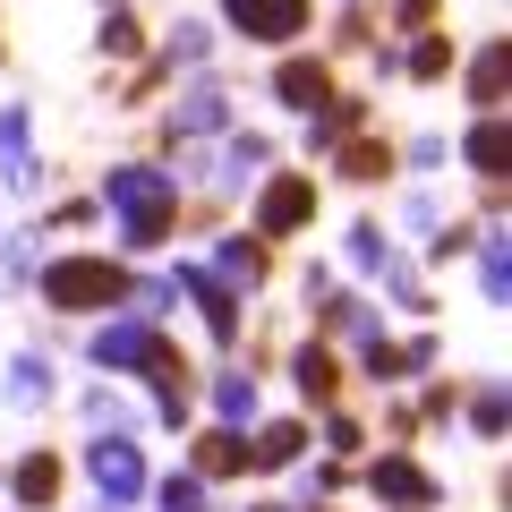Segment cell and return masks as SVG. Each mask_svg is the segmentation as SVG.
Masks as SVG:
<instances>
[{"label": "cell", "mask_w": 512, "mask_h": 512, "mask_svg": "<svg viewBox=\"0 0 512 512\" xmlns=\"http://www.w3.org/2000/svg\"><path fill=\"white\" fill-rule=\"evenodd\" d=\"M265 171H274V137H265V128H222V154H197L188 180H205L214 197H239V188L265 180Z\"/></svg>", "instance_id": "cell-3"}, {"label": "cell", "mask_w": 512, "mask_h": 512, "mask_svg": "<svg viewBox=\"0 0 512 512\" xmlns=\"http://www.w3.org/2000/svg\"><path fill=\"white\" fill-rule=\"evenodd\" d=\"M197 402H214V427H256V376L222 367L214 384H197Z\"/></svg>", "instance_id": "cell-24"}, {"label": "cell", "mask_w": 512, "mask_h": 512, "mask_svg": "<svg viewBox=\"0 0 512 512\" xmlns=\"http://www.w3.org/2000/svg\"><path fill=\"white\" fill-rule=\"evenodd\" d=\"M94 52L120 69V60H146V26H137V9H120V0H103V26H94Z\"/></svg>", "instance_id": "cell-27"}, {"label": "cell", "mask_w": 512, "mask_h": 512, "mask_svg": "<svg viewBox=\"0 0 512 512\" xmlns=\"http://www.w3.org/2000/svg\"><path fill=\"white\" fill-rule=\"evenodd\" d=\"M461 77H470V103H478V111H504V86H512V43H478Z\"/></svg>", "instance_id": "cell-26"}, {"label": "cell", "mask_w": 512, "mask_h": 512, "mask_svg": "<svg viewBox=\"0 0 512 512\" xmlns=\"http://www.w3.org/2000/svg\"><path fill=\"white\" fill-rule=\"evenodd\" d=\"M402 359H410V376H427V367H436V333H419V342H402Z\"/></svg>", "instance_id": "cell-45"}, {"label": "cell", "mask_w": 512, "mask_h": 512, "mask_svg": "<svg viewBox=\"0 0 512 512\" xmlns=\"http://www.w3.org/2000/svg\"><path fill=\"white\" fill-rule=\"evenodd\" d=\"M171 291H180L188 308H197V325L214 333L222 350H231L239 333H248V299H239L231 282H214V274H205V265H188V256H180V274H171Z\"/></svg>", "instance_id": "cell-8"}, {"label": "cell", "mask_w": 512, "mask_h": 512, "mask_svg": "<svg viewBox=\"0 0 512 512\" xmlns=\"http://www.w3.org/2000/svg\"><path fill=\"white\" fill-rule=\"evenodd\" d=\"M308 461V419H256L248 427V470L274 478V470H299Z\"/></svg>", "instance_id": "cell-18"}, {"label": "cell", "mask_w": 512, "mask_h": 512, "mask_svg": "<svg viewBox=\"0 0 512 512\" xmlns=\"http://www.w3.org/2000/svg\"><path fill=\"white\" fill-rule=\"evenodd\" d=\"M350 265H359V274H384V265H393V239H384V222H350Z\"/></svg>", "instance_id": "cell-31"}, {"label": "cell", "mask_w": 512, "mask_h": 512, "mask_svg": "<svg viewBox=\"0 0 512 512\" xmlns=\"http://www.w3.org/2000/svg\"><path fill=\"white\" fill-rule=\"evenodd\" d=\"M137 376L154 384V419H163V427H180V436H188V419H197V384H205L197 367H188V350H180V342L163 333V342H154V359L137 367Z\"/></svg>", "instance_id": "cell-7"}, {"label": "cell", "mask_w": 512, "mask_h": 512, "mask_svg": "<svg viewBox=\"0 0 512 512\" xmlns=\"http://www.w3.org/2000/svg\"><path fill=\"white\" fill-rule=\"evenodd\" d=\"M393 69H402V77H419V86H444V77L461 69V43H453V35H436V26H427V35H410L402 52H393Z\"/></svg>", "instance_id": "cell-23"}, {"label": "cell", "mask_w": 512, "mask_h": 512, "mask_svg": "<svg viewBox=\"0 0 512 512\" xmlns=\"http://www.w3.org/2000/svg\"><path fill=\"white\" fill-rule=\"evenodd\" d=\"M103 205H111V222H120V248L111 256H154L171 231H180V214H188L180 180H171L163 163H120L103 180Z\"/></svg>", "instance_id": "cell-1"}, {"label": "cell", "mask_w": 512, "mask_h": 512, "mask_svg": "<svg viewBox=\"0 0 512 512\" xmlns=\"http://www.w3.org/2000/svg\"><path fill=\"white\" fill-rule=\"evenodd\" d=\"M35 282H43V308H52V316H111L128 299V282H137V265L86 248V256H52Z\"/></svg>", "instance_id": "cell-2"}, {"label": "cell", "mask_w": 512, "mask_h": 512, "mask_svg": "<svg viewBox=\"0 0 512 512\" xmlns=\"http://www.w3.org/2000/svg\"><path fill=\"white\" fill-rule=\"evenodd\" d=\"M0 487H9V470H0Z\"/></svg>", "instance_id": "cell-49"}, {"label": "cell", "mask_w": 512, "mask_h": 512, "mask_svg": "<svg viewBox=\"0 0 512 512\" xmlns=\"http://www.w3.org/2000/svg\"><path fill=\"white\" fill-rule=\"evenodd\" d=\"M367 43H376V18H367V9H350V18L333 26V52H325V60H342V52H367Z\"/></svg>", "instance_id": "cell-36"}, {"label": "cell", "mask_w": 512, "mask_h": 512, "mask_svg": "<svg viewBox=\"0 0 512 512\" xmlns=\"http://www.w3.org/2000/svg\"><path fill=\"white\" fill-rule=\"evenodd\" d=\"M393 171H402V146H393V137H342V146H333V180L342 188H384L393 180Z\"/></svg>", "instance_id": "cell-17"}, {"label": "cell", "mask_w": 512, "mask_h": 512, "mask_svg": "<svg viewBox=\"0 0 512 512\" xmlns=\"http://www.w3.org/2000/svg\"><path fill=\"white\" fill-rule=\"evenodd\" d=\"M171 299H180L171 282H128V316H146V325H163V316H171Z\"/></svg>", "instance_id": "cell-35"}, {"label": "cell", "mask_w": 512, "mask_h": 512, "mask_svg": "<svg viewBox=\"0 0 512 512\" xmlns=\"http://www.w3.org/2000/svg\"><path fill=\"white\" fill-rule=\"evenodd\" d=\"M470 427L487 444H504V384H470Z\"/></svg>", "instance_id": "cell-33"}, {"label": "cell", "mask_w": 512, "mask_h": 512, "mask_svg": "<svg viewBox=\"0 0 512 512\" xmlns=\"http://www.w3.org/2000/svg\"><path fill=\"white\" fill-rule=\"evenodd\" d=\"M470 248H478V231H470V222H436V248H427V256H436V265H461Z\"/></svg>", "instance_id": "cell-37"}, {"label": "cell", "mask_w": 512, "mask_h": 512, "mask_svg": "<svg viewBox=\"0 0 512 512\" xmlns=\"http://www.w3.org/2000/svg\"><path fill=\"white\" fill-rule=\"evenodd\" d=\"M154 512H214V495H205V478L197 470H171V478H154Z\"/></svg>", "instance_id": "cell-29"}, {"label": "cell", "mask_w": 512, "mask_h": 512, "mask_svg": "<svg viewBox=\"0 0 512 512\" xmlns=\"http://www.w3.org/2000/svg\"><path fill=\"white\" fill-rule=\"evenodd\" d=\"M291 384H299V402H308V410H333V402H342V384H350V367H342V350H333L325 333H308V342L291 350Z\"/></svg>", "instance_id": "cell-12"}, {"label": "cell", "mask_w": 512, "mask_h": 512, "mask_svg": "<svg viewBox=\"0 0 512 512\" xmlns=\"http://www.w3.org/2000/svg\"><path fill=\"white\" fill-rule=\"evenodd\" d=\"M308 512H333V504H308Z\"/></svg>", "instance_id": "cell-48"}, {"label": "cell", "mask_w": 512, "mask_h": 512, "mask_svg": "<svg viewBox=\"0 0 512 512\" xmlns=\"http://www.w3.org/2000/svg\"><path fill=\"white\" fill-rule=\"evenodd\" d=\"M0 171H9V188H18V197H35V188H43V163H35V111H26V103L0 111Z\"/></svg>", "instance_id": "cell-19"}, {"label": "cell", "mask_w": 512, "mask_h": 512, "mask_svg": "<svg viewBox=\"0 0 512 512\" xmlns=\"http://www.w3.org/2000/svg\"><path fill=\"white\" fill-rule=\"evenodd\" d=\"M205 52H214V26H205V18H180V26H171V35H163V52H154V69H205Z\"/></svg>", "instance_id": "cell-28"}, {"label": "cell", "mask_w": 512, "mask_h": 512, "mask_svg": "<svg viewBox=\"0 0 512 512\" xmlns=\"http://www.w3.org/2000/svg\"><path fill=\"white\" fill-rule=\"evenodd\" d=\"M384 512H402V504H384Z\"/></svg>", "instance_id": "cell-50"}, {"label": "cell", "mask_w": 512, "mask_h": 512, "mask_svg": "<svg viewBox=\"0 0 512 512\" xmlns=\"http://www.w3.org/2000/svg\"><path fill=\"white\" fill-rule=\"evenodd\" d=\"M0 69H9V35H0Z\"/></svg>", "instance_id": "cell-47"}, {"label": "cell", "mask_w": 512, "mask_h": 512, "mask_svg": "<svg viewBox=\"0 0 512 512\" xmlns=\"http://www.w3.org/2000/svg\"><path fill=\"white\" fill-rule=\"evenodd\" d=\"M461 410V384H427V402H419V427H444Z\"/></svg>", "instance_id": "cell-41"}, {"label": "cell", "mask_w": 512, "mask_h": 512, "mask_svg": "<svg viewBox=\"0 0 512 512\" xmlns=\"http://www.w3.org/2000/svg\"><path fill=\"white\" fill-rule=\"evenodd\" d=\"M436 9H444V0H393V35H427V26H436Z\"/></svg>", "instance_id": "cell-38"}, {"label": "cell", "mask_w": 512, "mask_h": 512, "mask_svg": "<svg viewBox=\"0 0 512 512\" xmlns=\"http://www.w3.org/2000/svg\"><path fill=\"white\" fill-rule=\"evenodd\" d=\"M308 222H316V180L308 171H265V180H256V222H248L256 239L282 248V239H299Z\"/></svg>", "instance_id": "cell-4"}, {"label": "cell", "mask_w": 512, "mask_h": 512, "mask_svg": "<svg viewBox=\"0 0 512 512\" xmlns=\"http://www.w3.org/2000/svg\"><path fill=\"white\" fill-rule=\"evenodd\" d=\"M222 128H231V94H222V77H197V86L163 111V146H214Z\"/></svg>", "instance_id": "cell-9"}, {"label": "cell", "mask_w": 512, "mask_h": 512, "mask_svg": "<svg viewBox=\"0 0 512 512\" xmlns=\"http://www.w3.org/2000/svg\"><path fill=\"white\" fill-rule=\"evenodd\" d=\"M248 512H291V504H248Z\"/></svg>", "instance_id": "cell-46"}, {"label": "cell", "mask_w": 512, "mask_h": 512, "mask_svg": "<svg viewBox=\"0 0 512 512\" xmlns=\"http://www.w3.org/2000/svg\"><path fill=\"white\" fill-rule=\"evenodd\" d=\"M52 393H60V359H52V350H18L9 376H0V402H9V410H43Z\"/></svg>", "instance_id": "cell-21"}, {"label": "cell", "mask_w": 512, "mask_h": 512, "mask_svg": "<svg viewBox=\"0 0 512 512\" xmlns=\"http://www.w3.org/2000/svg\"><path fill=\"white\" fill-rule=\"evenodd\" d=\"M342 487H350V461H316L308 470V504H333Z\"/></svg>", "instance_id": "cell-39"}, {"label": "cell", "mask_w": 512, "mask_h": 512, "mask_svg": "<svg viewBox=\"0 0 512 512\" xmlns=\"http://www.w3.org/2000/svg\"><path fill=\"white\" fill-rule=\"evenodd\" d=\"M461 163H470L487 188H512V120L504 111H478V120L461 128Z\"/></svg>", "instance_id": "cell-14"}, {"label": "cell", "mask_w": 512, "mask_h": 512, "mask_svg": "<svg viewBox=\"0 0 512 512\" xmlns=\"http://www.w3.org/2000/svg\"><path fill=\"white\" fill-rule=\"evenodd\" d=\"M350 478H367V495H376V504H402V512H436V504H444V487H436V478H427V470H419L410 453L359 461Z\"/></svg>", "instance_id": "cell-10"}, {"label": "cell", "mask_w": 512, "mask_h": 512, "mask_svg": "<svg viewBox=\"0 0 512 512\" xmlns=\"http://www.w3.org/2000/svg\"><path fill=\"white\" fill-rule=\"evenodd\" d=\"M470 256H478V291H487L495 308H504V291H512V248H504V231H487Z\"/></svg>", "instance_id": "cell-30"}, {"label": "cell", "mask_w": 512, "mask_h": 512, "mask_svg": "<svg viewBox=\"0 0 512 512\" xmlns=\"http://www.w3.org/2000/svg\"><path fill=\"white\" fill-rule=\"evenodd\" d=\"M86 419H94V436H137V410H128L120 393H94V402H86Z\"/></svg>", "instance_id": "cell-34"}, {"label": "cell", "mask_w": 512, "mask_h": 512, "mask_svg": "<svg viewBox=\"0 0 512 512\" xmlns=\"http://www.w3.org/2000/svg\"><path fill=\"white\" fill-rule=\"evenodd\" d=\"M205 274H214V282H231L239 299H248V291H265V282H274V239L231 231V239L214 248V265H205Z\"/></svg>", "instance_id": "cell-15"}, {"label": "cell", "mask_w": 512, "mask_h": 512, "mask_svg": "<svg viewBox=\"0 0 512 512\" xmlns=\"http://www.w3.org/2000/svg\"><path fill=\"white\" fill-rule=\"evenodd\" d=\"M325 444H333V453H359V444H367V427L350 419V410H325Z\"/></svg>", "instance_id": "cell-42"}, {"label": "cell", "mask_w": 512, "mask_h": 512, "mask_svg": "<svg viewBox=\"0 0 512 512\" xmlns=\"http://www.w3.org/2000/svg\"><path fill=\"white\" fill-rule=\"evenodd\" d=\"M316 333H325V342H367V333H376V308H367L359 291H342V282H325V291H316Z\"/></svg>", "instance_id": "cell-22"}, {"label": "cell", "mask_w": 512, "mask_h": 512, "mask_svg": "<svg viewBox=\"0 0 512 512\" xmlns=\"http://www.w3.org/2000/svg\"><path fill=\"white\" fill-rule=\"evenodd\" d=\"M274 103H282V111L333 103V60H325V52H282V60H274Z\"/></svg>", "instance_id": "cell-16"}, {"label": "cell", "mask_w": 512, "mask_h": 512, "mask_svg": "<svg viewBox=\"0 0 512 512\" xmlns=\"http://www.w3.org/2000/svg\"><path fill=\"white\" fill-rule=\"evenodd\" d=\"M384 282H393V299H402V308H427V282H419V265H402V256H393V265H384Z\"/></svg>", "instance_id": "cell-40"}, {"label": "cell", "mask_w": 512, "mask_h": 512, "mask_svg": "<svg viewBox=\"0 0 512 512\" xmlns=\"http://www.w3.org/2000/svg\"><path fill=\"white\" fill-rule=\"evenodd\" d=\"M359 128H367V103L359 94H333V103L308 111V154H333L342 137H359Z\"/></svg>", "instance_id": "cell-25"}, {"label": "cell", "mask_w": 512, "mask_h": 512, "mask_svg": "<svg viewBox=\"0 0 512 512\" xmlns=\"http://www.w3.org/2000/svg\"><path fill=\"white\" fill-rule=\"evenodd\" d=\"M222 26L239 43H265V52H291L316 26V0H222Z\"/></svg>", "instance_id": "cell-5"}, {"label": "cell", "mask_w": 512, "mask_h": 512, "mask_svg": "<svg viewBox=\"0 0 512 512\" xmlns=\"http://www.w3.org/2000/svg\"><path fill=\"white\" fill-rule=\"evenodd\" d=\"M188 470L214 487V478H248V427H197L188 436Z\"/></svg>", "instance_id": "cell-20"}, {"label": "cell", "mask_w": 512, "mask_h": 512, "mask_svg": "<svg viewBox=\"0 0 512 512\" xmlns=\"http://www.w3.org/2000/svg\"><path fill=\"white\" fill-rule=\"evenodd\" d=\"M86 478H94V495H103V512L146 504V487H154V470H146V453H137V436H94Z\"/></svg>", "instance_id": "cell-6"}, {"label": "cell", "mask_w": 512, "mask_h": 512, "mask_svg": "<svg viewBox=\"0 0 512 512\" xmlns=\"http://www.w3.org/2000/svg\"><path fill=\"white\" fill-rule=\"evenodd\" d=\"M111 316H120V308H111ZM154 342H163V325H146V316H120V325H94L86 359L103 367V376H137V367L154 359Z\"/></svg>", "instance_id": "cell-11"}, {"label": "cell", "mask_w": 512, "mask_h": 512, "mask_svg": "<svg viewBox=\"0 0 512 512\" xmlns=\"http://www.w3.org/2000/svg\"><path fill=\"white\" fill-rule=\"evenodd\" d=\"M9 495H18V512H60V495H69V461H60L52 444L18 453V461H9Z\"/></svg>", "instance_id": "cell-13"}, {"label": "cell", "mask_w": 512, "mask_h": 512, "mask_svg": "<svg viewBox=\"0 0 512 512\" xmlns=\"http://www.w3.org/2000/svg\"><path fill=\"white\" fill-rule=\"evenodd\" d=\"M384 436H393V444H410V436H419V410H410V402H393V410H384Z\"/></svg>", "instance_id": "cell-44"}, {"label": "cell", "mask_w": 512, "mask_h": 512, "mask_svg": "<svg viewBox=\"0 0 512 512\" xmlns=\"http://www.w3.org/2000/svg\"><path fill=\"white\" fill-rule=\"evenodd\" d=\"M444 154H453V146H444V137H410V146H402V163H410V171H436Z\"/></svg>", "instance_id": "cell-43"}, {"label": "cell", "mask_w": 512, "mask_h": 512, "mask_svg": "<svg viewBox=\"0 0 512 512\" xmlns=\"http://www.w3.org/2000/svg\"><path fill=\"white\" fill-rule=\"evenodd\" d=\"M359 376H367V384H393V376H410L402 342H384V333H367V342H359Z\"/></svg>", "instance_id": "cell-32"}]
</instances>
